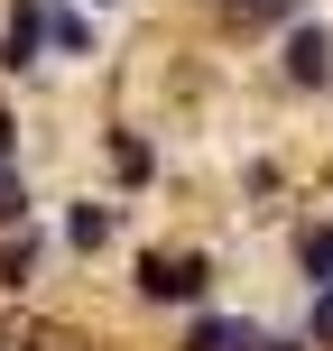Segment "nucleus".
<instances>
[{
	"instance_id": "obj_1",
	"label": "nucleus",
	"mask_w": 333,
	"mask_h": 351,
	"mask_svg": "<svg viewBox=\"0 0 333 351\" xmlns=\"http://www.w3.org/2000/svg\"><path fill=\"white\" fill-rule=\"evenodd\" d=\"M204 287H213V268L194 259V250H176V259L148 250V259H139V296H158V305H194Z\"/></svg>"
},
{
	"instance_id": "obj_2",
	"label": "nucleus",
	"mask_w": 333,
	"mask_h": 351,
	"mask_svg": "<svg viewBox=\"0 0 333 351\" xmlns=\"http://www.w3.org/2000/svg\"><path fill=\"white\" fill-rule=\"evenodd\" d=\"M287 84H333V37L315 28V19H306V28H287Z\"/></svg>"
},
{
	"instance_id": "obj_3",
	"label": "nucleus",
	"mask_w": 333,
	"mask_h": 351,
	"mask_svg": "<svg viewBox=\"0 0 333 351\" xmlns=\"http://www.w3.org/2000/svg\"><path fill=\"white\" fill-rule=\"evenodd\" d=\"M37 56H47V19H37V0H10V37H0V65L28 74Z\"/></svg>"
},
{
	"instance_id": "obj_4",
	"label": "nucleus",
	"mask_w": 333,
	"mask_h": 351,
	"mask_svg": "<svg viewBox=\"0 0 333 351\" xmlns=\"http://www.w3.org/2000/svg\"><path fill=\"white\" fill-rule=\"evenodd\" d=\"M37 19H47V47H56V56H93V19H84V10L37 0Z\"/></svg>"
},
{
	"instance_id": "obj_5",
	"label": "nucleus",
	"mask_w": 333,
	"mask_h": 351,
	"mask_svg": "<svg viewBox=\"0 0 333 351\" xmlns=\"http://www.w3.org/2000/svg\"><path fill=\"white\" fill-rule=\"evenodd\" d=\"M268 333H250V324H231V315H204V324H194V333H185V351H260Z\"/></svg>"
},
{
	"instance_id": "obj_6",
	"label": "nucleus",
	"mask_w": 333,
	"mask_h": 351,
	"mask_svg": "<svg viewBox=\"0 0 333 351\" xmlns=\"http://www.w3.org/2000/svg\"><path fill=\"white\" fill-rule=\"evenodd\" d=\"M297 268H306V278H315V296L333 287V222H315V231H306V241H297Z\"/></svg>"
},
{
	"instance_id": "obj_7",
	"label": "nucleus",
	"mask_w": 333,
	"mask_h": 351,
	"mask_svg": "<svg viewBox=\"0 0 333 351\" xmlns=\"http://www.w3.org/2000/svg\"><path fill=\"white\" fill-rule=\"evenodd\" d=\"M65 241H74V250H102V241H111V204H74V213H65Z\"/></svg>"
},
{
	"instance_id": "obj_8",
	"label": "nucleus",
	"mask_w": 333,
	"mask_h": 351,
	"mask_svg": "<svg viewBox=\"0 0 333 351\" xmlns=\"http://www.w3.org/2000/svg\"><path fill=\"white\" fill-rule=\"evenodd\" d=\"M37 268V231H10V250H0V287H28Z\"/></svg>"
},
{
	"instance_id": "obj_9",
	"label": "nucleus",
	"mask_w": 333,
	"mask_h": 351,
	"mask_svg": "<svg viewBox=\"0 0 333 351\" xmlns=\"http://www.w3.org/2000/svg\"><path fill=\"white\" fill-rule=\"evenodd\" d=\"M111 167H121V176H130V185H139V176H148V167H158V158H148V139H130V130H121V139H111Z\"/></svg>"
},
{
	"instance_id": "obj_10",
	"label": "nucleus",
	"mask_w": 333,
	"mask_h": 351,
	"mask_svg": "<svg viewBox=\"0 0 333 351\" xmlns=\"http://www.w3.org/2000/svg\"><path fill=\"white\" fill-rule=\"evenodd\" d=\"M19 213H28V185H19L10 167H0V222H19Z\"/></svg>"
},
{
	"instance_id": "obj_11",
	"label": "nucleus",
	"mask_w": 333,
	"mask_h": 351,
	"mask_svg": "<svg viewBox=\"0 0 333 351\" xmlns=\"http://www.w3.org/2000/svg\"><path fill=\"white\" fill-rule=\"evenodd\" d=\"M10 139H19V121H10V111H0V167H10Z\"/></svg>"
},
{
	"instance_id": "obj_12",
	"label": "nucleus",
	"mask_w": 333,
	"mask_h": 351,
	"mask_svg": "<svg viewBox=\"0 0 333 351\" xmlns=\"http://www.w3.org/2000/svg\"><path fill=\"white\" fill-rule=\"evenodd\" d=\"M268 10H287V0H268Z\"/></svg>"
},
{
	"instance_id": "obj_13",
	"label": "nucleus",
	"mask_w": 333,
	"mask_h": 351,
	"mask_svg": "<svg viewBox=\"0 0 333 351\" xmlns=\"http://www.w3.org/2000/svg\"><path fill=\"white\" fill-rule=\"evenodd\" d=\"M102 10H111V0H102Z\"/></svg>"
}]
</instances>
